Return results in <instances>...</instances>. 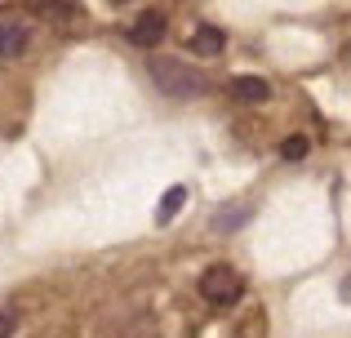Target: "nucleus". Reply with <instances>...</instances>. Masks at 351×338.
<instances>
[{
	"instance_id": "1",
	"label": "nucleus",
	"mask_w": 351,
	"mask_h": 338,
	"mask_svg": "<svg viewBox=\"0 0 351 338\" xmlns=\"http://www.w3.org/2000/svg\"><path fill=\"white\" fill-rule=\"evenodd\" d=\"M152 80L160 94L169 98H200L205 94V76H200L196 67H187V62L178 58H152Z\"/></svg>"
},
{
	"instance_id": "2",
	"label": "nucleus",
	"mask_w": 351,
	"mask_h": 338,
	"mask_svg": "<svg viewBox=\"0 0 351 338\" xmlns=\"http://www.w3.org/2000/svg\"><path fill=\"white\" fill-rule=\"evenodd\" d=\"M200 294L214 307H232V303H240V294H245V280H240V271H232L227 263H214V267L200 276Z\"/></svg>"
},
{
	"instance_id": "3",
	"label": "nucleus",
	"mask_w": 351,
	"mask_h": 338,
	"mask_svg": "<svg viewBox=\"0 0 351 338\" xmlns=\"http://www.w3.org/2000/svg\"><path fill=\"white\" fill-rule=\"evenodd\" d=\"M160 40H165V14H160V9L138 14L134 27H129V45H138V49H156Z\"/></svg>"
},
{
	"instance_id": "4",
	"label": "nucleus",
	"mask_w": 351,
	"mask_h": 338,
	"mask_svg": "<svg viewBox=\"0 0 351 338\" xmlns=\"http://www.w3.org/2000/svg\"><path fill=\"white\" fill-rule=\"evenodd\" d=\"M227 94H232V103L254 107V103H267V98H271V85H267L263 76H236L232 85H227Z\"/></svg>"
},
{
	"instance_id": "5",
	"label": "nucleus",
	"mask_w": 351,
	"mask_h": 338,
	"mask_svg": "<svg viewBox=\"0 0 351 338\" xmlns=\"http://www.w3.org/2000/svg\"><path fill=\"white\" fill-rule=\"evenodd\" d=\"M27 23H0V58H18L27 49Z\"/></svg>"
},
{
	"instance_id": "6",
	"label": "nucleus",
	"mask_w": 351,
	"mask_h": 338,
	"mask_svg": "<svg viewBox=\"0 0 351 338\" xmlns=\"http://www.w3.org/2000/svg\"><path fill=\"white\" fill-rule=\"evenodd\" d=\"M191 49L196 53H205V58H214V53H223V45H227V36L218 32V27H196V32H191Z\"/></svg>"
},
{
	"instance_id": "7",
	"label": "nucleus",
	"mask_w": 351,
	"mask_h": 338,
	"mask_svg": "<svg viewBox=\"0 0 351 338\" xmlns=\"http://www.w3.org/2000/svg\"><path fill=\"white\" fill-rule=\"evenodd\" d=\"M249 214H254V205H223L214 214V227H218V232H236V227H245Z\"/></svg>"
},
{
	"instance_id": "8",
	"label": "nucleus",
	"mask_w": 351,
	"mask_h": 338,
	"mask_svg": "<svg viewBox=\"0 0 351 338\" xmlns=\"http://www.w3.org/2000/svg\"><path fill=\"white\" fill-rule=\"evenodd\" d=\"M182 205H187V187H169V191H165V200L156 205V223H173Z\"/></svg>"
},
{
	"instance_id": "9",
	"label": "nucleus",
	"mask_w": 351,
	"mask_h": 338,
	"mask_svg": "<svg viewBox=\"0 0 351 338\" xmlns=\"http://www.w3.org/2000/svg\"><path fill=\"white\" fill-rule=\"evenodd\" d=\"M307 152H311V143L302 138V134H293V138H285V143H280V156H285V160H302Z\"/></svg>"
},
{
	"instance_id": "10",
	"label": "nucleus",
	"mask_w": 351,
	"mask_h": 338,
	"mask_svg": "<svg viewBox=\"0 0 351 338\" xmlns=\"http://www.w3.org/2000/svg\"><path fill=\"white\" fill-rule=\"evenodd\" d=\"M9 334H14V316L0 312V338H9Z\"/></svg>"
},
{
	"instance_id": "11",
	"label": "nucleus",
	"mask_w": 351,
	"mask_h": 338,
	"mask_svg": "<svg viewBox=\"0 0 351 338\" xmlns=\"http://www.w3.org/2000/svg\"><path fill=\"white\" fill-rule=\"evenodd\" d=\"M112 5H125V0H112Z\"/></svg>"
}]
</instances>
